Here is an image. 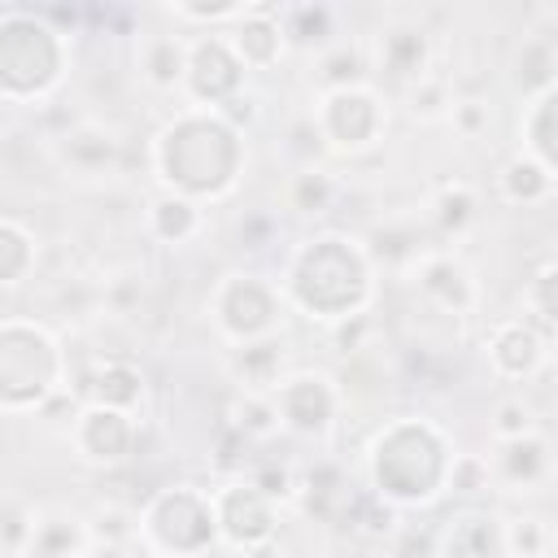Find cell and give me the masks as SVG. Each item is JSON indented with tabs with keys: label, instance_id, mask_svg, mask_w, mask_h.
<instances>
[{
	"label": "cell",
	"instance_id": "cell-1",
	"mask_svg": "<svg viewBox=\"0 0 558 558\" xmlns=\"http://www.w3.org/2000/svg\"><path fill=\"white\" fill-rule=\"evenodd\" d=\"M153 170L166 192L187 201H218L240 179V131L227 126L214 109L187 105L153 140Z\"/></svg>",
	"mask_w": 558,
	"mask_h": 558
},
{
	"label": "cell",
	"instance_id": "cell-2",
	"mask_svg": "<svg viewBox=\"0 0 558 558\" xmlns=\"http://www.w3.org/2000/svg\"><path fill=\"white\" fill-rule=\"evenodd\" d=\"M283 296L327 327L340 318L366 314L371 257L349 235H314L292 253L283 275Z\"/></svg>",
	"mask_w": 558,
	"mask_h": 558
},
{
	"label": "cell",
	"instance_id": "cell-3",
	"mask_svg": "<svg viewBox=\"0 0 558 558\" xmlns=\"http://www.w3.org/2000/svg\"><path fill=\"white\" fill-rule=\"evenodd\" d=\"M453 458L458 453H449V440L440 427H432L427 418H397L371 445L375 493L388 497L392 506H414V501L423 506L440 488H449Z\"/></svg>",
	"mask_w": 558,
	"mask_h": 558
},
{
	"label": "cell",
	"instance_id": "cell-4",
	"mask_svg": "<svg viewBox=\"0 0 558 558\" xmlns=\"http://www.w3.org/2000/svg\"><path fill=\"white\" fill-rule=\"evenodd\" d=\"M65 353L52 340V331L44 323L17 318L9 314L0 323V401L4 414H22V410H44L57 392H65Z\"/></svg>",
	"mask_w": 558,
	"mask_h": 558
},
{
	"label": "cell",
	"instance_id": "cell-5",
	"mask_svg": "<svg viewBox=\"0 0 558 558\" xmlns=\"http://www.w3.org/2000/svg\"><path fill=\"white\" fill-rule=\"evenodd\" d=\"M65 74V39L26 9L0 13V96L9 105L44 100Z\"/></svg>",
	"mask_w": 558,
	"mask_h": 558
},
{
	"label": "cell",
	"instance_id": "cell-6",
	"mask_svg": "<svg viewBox=\"0 0 558 558\" xmlns=\"http://www.w3.org/2000/svg\"><path fill=\"white\" fill-rule=\"evenodd\" d=\"M140 536L153 549L192 558L205 545L218 541V510H214V493L196 488V484H174L166 493H157L144 514H140Z\"/></svg>",
	"mask_w": 558,
	"mask_h": 558
},
{
	"label": "cell",
	"instance_id": "cell-7",
	"mask_svg": "<svg viewBox=\"0 0 558 558\" xmlns=\"http://www.w3.org/2000/svg\"><path fill=\"white\" fill-rule=\"evenodd\" d=\"M318 140L331 153H362L371 148L384 126H388V100L362 83V87H344V92H323L314 113H310Z\"/></svg>",
	"mask_w": 558,
	"mask_h": 558
},
{
	"label": "cell",
	"instance_id": "cell-8",
	"mask_svg": "<svg viewBox=\"0 0 558 558\" xmlns=\"http://www.w3.org/2000/svg\"><path fill=\"white\" fill-rule=\"evenodd\" d=\"M283 305L288 296L279 283H266L262 275H227L214 292V323L231 344H248L279 336Z\"/></svg>",
	"mask_w": 558,
	"mask_h": 558
},
{
	"label": "cell",
	"instance_id": "cell-9",
	"mask_svg": "<svg viewBox=\"0 0 558 558\" xmlns=\"http://www.w3.org/2000/svg\"><path fill=\"white\" fill-rule=\"evenodd\" d=\"M183 92L196 109H218L235 92H244V65L227 39V31H201L187 39V78Z\"/></svg>",
	"mask_w": 558,
	"mask_h": 558
},
{
	"label": "cell",
	"instance_id": "cell-10",
	"mask_svg": "<svg viewBox=\"0 0 558 558\" xmlns=\"http://www.w3.org/2000/svg\"><path fill=\"white\" fill-rule=\"evenodd\" d=\"M214 510H218V536L227 545H235L240 554L262 541H275L279 501L266 497L253 480H231V484L214 488Z\"/></svg>",
	"mask_w": 558,
	"mask_h": 558
},
{
	"label": "cell",
	"instance_id": "cell-11",
	"mask_svg": "<svg viewBox=\"0 0 558 558\" xmlns=\"http://www.w3.org/2000/svg\"><path fill=\"white\" fill-rule=\"evenodd\" d=\"M279 418L288 432L296 436H327L336 427V410H340V388L318 375V371H296L279 384L275 392Z\"/></svg>",
	"mask_w": 558,
	"mask_h": 558
},
{
	"label": "cell",
	"instance_id": "cell-12",
	"mask_svg": "<svg viewBox=\"0 0 558 558\" xmlns=\"http://www.w3.org/2000/svg\"><path fill=\"white\" fill-rule=\"evenodd\" d=\"M65 436L78 449L83 462H92V466H118L135 449V414H122V410H109V405H92L87 401L70 418Z\"/></svg>",
	"mask_w": 558,
	"mask_h": 558
},
{
	"label": "cell",
	"instance_id": "cell-13",
	"mask_svg": "<svg viewBox=\"0 0 558 558\" xmlns=\"http://www.w3.org/2000/svg\"><path fill=\"white\" fill-rule=\"evenodd\" d=\"M371 70L392 78L401 92L432 78V39L414 22H392L371 39Z\"/></svg>",
	"mask_w": 558,
	"mask_h": 558
},
{
	"label": "cell",
	"instance_id": "cell-14",
	"mask_svg": "<svg viewBox=\"0 0 558 558\" xmlns=\"http://www.w3.org/2000/svg\"><path fill=\"white\" fill-rule=\"evenodd\" d=\"M549 349H545V336H541V323L536 318H506L488 331V366L493 375L501 379H527L545 366Z\"/></svg>",
	"mask_w": 558,
	"mask_h": 558
},
{
	"label": "cell",
	"instance_id": "cell-15",
	"mask_svg": "<svg viewBox=\"0 0 558 558\" xmlns=\"http://www.w3.org/2000/svg\"><path fill=\"white\" fill-rule=\"evenodd\" d=\"M414 288L423 292V301H432L445 314H471L480 301L475 275L453 253H423L414 266Z\"/></svg>",
	"mask_w": 558,
	"mask_h": 558
},
{
	"label": "cell",
	"instance_id": "cell-16",
	"mask_svg": "<svg viewBox=\"0 0 558 558\" xmlns=\"http://www.w3.org/2000/svg\"><path fill=\"white\" fill-rule=\"evenodd\" d=\"M227 39H231L244 70H275L279 57L288 52L283 9L279 4H248V13L227 31Z\"/></svg>",
	"mask_w": 558,
	"mask_h": 558
},
{
	"label": "cell",
	"instance_id": "cell-17",
	"mask_svg": "<svg viewBox=\"0 0 558 558\" xmlns=\"http://www.w3.org/2000/svg\"><path fill=\"white\" fill-rule=\"evenodd\" d=\"M436 558H506L501 519L488 510H458L436 532Z\"/></svg>",
	"mask_w": 558,
	"mask_h": 558
},
{
	"label": "cell",
	"instance_id": "cell-18",
	"mask_svg": "<svg viewBox=\"0 0 558 558\" xmlns=\"http://www.w3.org/2000/svg\"><path fill=\"white\" fill-rule=\"evenodd\" d=\"M227 371L235 379L240 392H279V384L288 379L283 375V340L279 336H266V340H248V344H231V357H227Z\"/></svg>",
	"mask_w": 558,
	"mask_h": 558
},
{
	"label": "cell",
	"instance_id": "cell-19",
	"mask_svg": "<svg viewBox=\"0 0 558 558\" xmlns=\"http://www.w3.org/2000/svg\"><path fill=\"white\" fill-rule=\"evenodd\" d=\"M83 397L92 405H109V410H122V414H135V405L144 401V375L131 357H100L87 379H83Z\"/></svg>",
	"mask_w": 558,
	"mask_h": 558
},
{
	"label": "cell",
	"instance_id": "cell-20",
	"mask_svg": "<svg viewBox=\"0 0 558 558\" xmlns=\"http://www.w3.org/2000/svg\"><path fill=\"white\" fill-rule=\"evenodd\" d=\"M488 471H493V480L506 484L510 493H527V488H536V484L549 480V471H554V453H549V445H545L541 436H523V440L497 445Z\"/></svg>",
	"mask_w": 558,
	"mask_h": 558
},
{
	"label": "cell",
	"instance_id": "cell-21",
	"mask_svg": "<svg viewBox=\"0 0 558 558\" xmlns=\"http://www.w3.org/2000/svg\"><path fill=\"white\" fill-rule=\"evenodd\" d=\"M92 554V532L83 514L70 510H39L26 558H83Z\"/></svg>",
	"mask_w": 558,
	"mask_h": 558
},
{
	"label": "cell",
	"instance_id": "cell-22",
	"mask_svg": "<svg viewBox=\"0 0 558 558\" xmlns=\"http://www.w3.org/2000/svg\"><path fill=\"white\" fill-rule=\"evenodd\" d=\"M140 74L153 92H183L187 78V39L179 31H153L140 44Z\"/></svg>",
	"mask_w": 558,
	"mask_h": 558
},
{
	"label": "cell",
	"instance_id": "cell-23",
	"mask_svg": "<svg viewBox=\"0 0 558 558\" xmlns=\"http://www.w3.org/2000/svg\"><path fill=\"white\" fill-rule=\"evenodd\" d=\"M57 157L74 174H105L118 161V140L96 122H78L57 140Z\"/></svg>",
	"mask_w": 558,
	"mask_h": 558
},
{
	"label": "cell",
	"instance_id": "cell-24",
	"mask_svg": "<svg viewBox=\"0 0 558 558\" xmlns=\"http://www.w3.org/2000/svg\"><path fill=\"white\" fill-rule=\"evenodd\" d=\"M201 227H205V214L196 201H187L179 192H161L148 201V231L161 244H187L201 235Z\"/></svg>",
	"mask_w": 558,
	"mask_h": 558
},
{
	"label": "cell",
	"instance_id": "cell-25",
	"mask_svg": "<svg viewBox=\"0 0 558 558\" xmlns=\"http://www.w3.org/2000/svg\"><path fill=\"white\" fill-rule=\"evenodd\" d=\"M227 427L244 440V445H262V440H270L279 427H283V418H279V405H275V397L270 392H231V405H227Z\"/></svg>",
	"mask_w": 558,
	"mask_h": 558
},
{
	"label": "cell",
	"instance_id": "cell-26",
	"mask_svg": "<svg viewBox=\"0 0 558 558\" xmlns=\"http://www.w3.org/2000/svg\"><path fill=\"white\" fill-rule=\"evenodd\" d=\"M371 48L336 39L327 52H318V87L323 92H344V87H362L371 83Z\"/></svg>",
	"mask_w": 558,
	"mask_h": 558
},
{
	"label": "cell",
	"instance_id": "cell-27",
	"mask_svg": "<svg viewBox=\"0 0 558 558\" xmlns=\"http://www.w3.org/2000/svg\"><path fill=\"white\" fill-rule=\"evenodd\" d=\"M497 187L510 205H541L549 192H554V170H545L532 153H514L501 174H497Z\"/></svg>",
	"mask_w": 558,
	"mask_h": 558
},
{
	"label": "cell",
	"instance_id": "cell-28",
	"mask_svg": "<svg viewBox=\"0 0 558 558\" xmlns=\"http://www.w3.org/2000/svg\"><path fill=\"white\" fill-rule=\"evenodd\" d=\"M527 144H532V157L545 170H554V179H558V83L545 87L532 100V109H527Z\"/></svg>",
	"mask_w": 558,
	"mask_h": 558
},
{
	"label": "cell",
	"instance_id": "cell-29",
	"mask_svg": "<svg viewBox=\"0 0 558 558\" xmlns=\"http://www.w3.org/2000/svg\"><path fill=\"white\" fill-rule=\"evenodd\" d=\"M336 13L323 9V4H296V9H283V35H288V48H331L336 39Z\"/></svg>",
	"mask_w": 558,
	"mask_h": 558
},
{
	"label": "cell",
	"instance_id": "cell-30",
	"mask_svg": "<svg viewBox=\"0 0 558 558\" xmlns=\"http://www.w3.org/2000/svg\"><path fill=\"white\" fill-rule=\"evenodd\" d=\"M87 532H92V549L113 554V549H122L126 541L140 536V514H131V510L118 506V501H100V506L87 514Z\"/></svg>",
	"mask_w": 558,
	"mask_h": 558
},
{
	"label": "cell",
	"instance_id": "cell-31",
	"mask_svg": "<svg viewBox=\"0 0 558 558\" xmlns=\"http://www.w3.org/2000/svg\"><path fill=\"white\" fill-rule=\"evenodd\" d=\"M488 436H493V445H510V440L536 436V405L527 397H519V392L497 397L493 410H488Z\"/></svg>",
	"mask_w": 558,
	"mask_h": 558
},
{
	"label": "cell",
	"instance_id": "cell-32",
	"mask_svg": "<svg viewBox=\"0 0 558 558\" xmlns=\"http://www.w3.org/2000/svg\"><path fill=\"white\" fill-rule=\"evenodd\" d=\"M31 266H35V235L17 218H4L0 222V283L17 288Z\"/></svg>",
	"mask_w": 558,
	"mask_h": 558
},
{
	"label": "cell",
	"instance_id": "cell-33",
	"mask_svg": "<svg viewBox=\"0 0 558 558\" xmlns=\"http://www.w3.org/2000/svg\"><path fill=\"white\" fill-rule=\"evenodd\" d=\"M501 549H506V558H545L549 554V523L541 514L501 519Z\"/></svg>",
	"mask_w": 558,
	"mask_h": 558
},
{
	"label": "cell",
	"instance_id": "cell-34",
	"mask_svg": "<svg viewBox=\"0 0 558 558\" xmlns=\"http://www.w3.org/2000/svg\"><path fill=\"white\" fill-rule=\"evenodd\" d=\"M336 192H340V183H336L327 170L305 166V170H296L292 183H288V205H292L296 214H323V209L336 201Z\"/></svg>",
	"mask_w": 558,
	"mask_h": 558
},
{
	"label": "cell",
	"instance_id": "cell-35",
	"mask_svg": "<svg viewBox=\"0 0 558 558\" xmlns=\"http://www.w3.org/2000/svg\"><path fill=\"white\" fill-rule=\"evenodd\" d=\"M401 100H405V109H410L414 118H423V122H440V118L453 113V92H449V83L436 78V74L423 78V83H414V87H405Z\"/></svg>",
	"mask_w": 558,
	"mask_h": 558
},
{
	"label": "cell",
	"instance_id": "cell-36",
	"mask_svg": "<svg viewBox=\"0 0 558 558\" xmlns=\"http://www.w3.org/2000/svg\"><path fill=\"white\" fill-rule=\"evenodd\" d=\"M471 218H475V192L466 183H445L436 192V227L445 235H458L471 227Z\"/></svg>",
	"mask_w": 558,
	"mask_h": 558
},
{
	"label": "cell",
	"instance_id": "cell-37",
	"mask_svg": "<svg viewBox=\"0 0 558 558\" xmlns=\"http://www.w3.org/2000/svg\"><path fill=\"white\" fill-rule=\"evenodd\" d=\"M527 318H536L541 327H558V262L541 266L527 283Z\"/></svg>",
	"mask_w": 558,
	"mask_h": 558
},
{
	"label": "cell",
	"instance_id": "cell-38",
	"mask_svg": "<svg viewBox=\"0 0 558 558\" xmlns=\"http://www.w3.org/2000/svg\"><path fill=\"white\" fill-rule=\"evenodd\" d=\"M488 484H493L488 458H480V453H458L453 458V471H449V488L453 493H484Z\"/></svg>",
	"mask_w": 558,
	"mask_h": 558
},
{
	"label": "cell",
	"instance_id": "cell-39",
	"mask_svg": "<svg viewBox=\"0 0 558 558\" xmlns=\"http://www.w3.org/2000/svg\"><path fill=\"white\" fill-rule=\"evenodd\" d=\"M449 122H453V131H458L462 140H480V135L488 131L493 113H488V105H484V100L466 96V100H453V113H449Z\"/></svg>",
	"mask_w": 558,
	"mask_h": 558
},
{
	"label": "cell",
	"instance_id": "cell-40",
	"mask_svg": "<svg viewBox=\"0 0 558 558\" xmlns=\"http://www.w3.org/2000/svg\"><path fill=\"white\" fill-rule=\"evenodd\" d=\"M35 514H39V510H26V506H17V501L4 510V545H9V554H26L31 532H35Z\"/></svg>",
	"mask_w": 558,
	"mask_h": 558
},
{
	"label": "cell",
	"instance_id": "cell-41",
	"mask_svg": "<svg viewBox=\"0 0 558 558\" xmlns=\"http://www.w3.org/2000/svg\"><path fill=\"white\" fill-rule=\"evenodd\" d=\"M371 327H375V323H371V314H353V318L331 323V340H336V349H340V353H357V349H362V336H366Z\"/></svg>",
	"mask_w": 558,
	"mask_h": 558
},
{
	"label": "cell",
	"instance_id": "cell-42",
	"mask_svg": "<svg viewBox=\"0 0 558 558\" xmlns=\"http://www.w3.org/2000/svg\"><path fill=\"white\" fill-rule=\"evenodd\" d=\"M214 113H218V118H222L227 126L244 131V126H248V122L257 118V96H253V92H235V96H231L227 105H218Z\"/></svg>",
	"mask_w": 558,
	"mask_h": 558
},
{
	"label": "cell",
	"instance_id": "cell-43",
	"mask_svg": "<svg viewBox=\"0 0 558 558\" xmlns=\"http://www.w3.org/2000/svg\"><path fill=\"white\" fill-rule=\"evenodd\" d=\"M270 235H275V218H270V214H257V218H244V222H240V240H244L248 248H266Z\"/></svg>",
	"mask_w": 558,
	"mask_h": 558
},
{
	"label": "cell",
	"instance_id": "cell-44",
	"mask_svg": "<svg viewBox=\"0 0 558 558\" xmlns=\"http://www.w3.org/2000/svg\"><path fill=\"white\" fill-rule=\"evenodd\" d=\"M244 558H283V545L279 541H262V545L244 549Z\"/></svg>",
	"mask_w": 558,
	"mask_h": 558
},
{
	"label": "cell",
	"instance_id": "cell-45",
	"mask_svg": "<svg viewBox=\"0 0 558 558\" xmlns=\"http://www.w3.org/2000/svg\"><path fill=\"white\" fill-rule=\"evenodd\" d=\"M140 558H179V554H166V549H153V545H148Z\"/></svg>",
	"mask_w": 558,
	"mask_h": 558
},
{
	"label": "cell",
	"instance_id": "cell-46",
	"mask_svg": "<svg viewBox=\"0 0 558 558\" xmlns=\"http://www.w3.org/2000/svg\"><path fill=\"white\" fill-rule=\"evenodd\" d=\"M83 558H96V554H83Z\"/></svg>",
	"mask_w": 558,
	"mask_h": 558
}]
</instances>
